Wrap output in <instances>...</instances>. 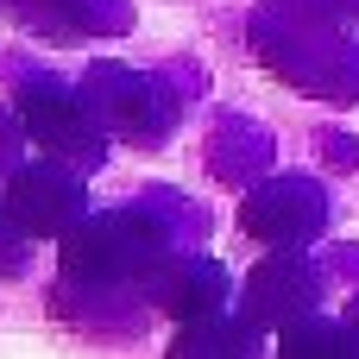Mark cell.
Segmentation results:
<instances>
[{
	"label": "cell",
	"mask_w": 359,
	"mask_h": 359,
	"mask_svg": "<svg viewBox=\"0 0 359 359\" xmlns=\"http://www.w3.org/2000/svg\"><path fill=\"white\" fill-rule=\"evenodd\" d=\"M252 50L297 82L303 95H328V101H359V44L328 32L316 13L297 6H265L252 13Z\"/></svg>",
	"instance_id": "cell-1"
},
{
	"label": "cell",
	"mask_w": 359,
	"mask_h": 359,
	"mask_svg": "<svg viewBox=\"0 0 359 359\" xmlns=\"http://www.w3.org/2000/svg\"><path fill=\"white\" fill-rule=\"evenodd\" d=\"M170 252L164 227L139 208L114 215H82L63 233V284H95V290H139L145 271Z\"/></svg>",
	"instance_id": "cell-2"
},
{
	"label": "cell",
	"mask_w": 359,
	"mask_h": 359,
	"mask_svg": "<svg viewBox=\"0 0 359 359\" xmlns=\"http://www.w3.org/2000/svg\"><path fill=\"white\" fill-rule=\"evenodd\" d=\"M76 95H82L88 114L101 120V133L133 139V145H164L170 126H177V95H170L158 76L126 69V63H95Z\"/></svg>",
	"instance_id": "cell-3"
},
{
	"label": "cell",
	"mask_w": 359,
	"mask_h": 359,
	"mask_svg": "<svg viewBox=\"0 0 359 359\" xmlns=\"http://www.w3.org/2000/svg\"><path fill=\"white\" fill-rule=\"evenodd\" d=\"M19 133L32 139V145H44L50 151V164H63V170H95L101 158H107V133H101V120L88 114V101L76 95V88H63V82H25L19 88Z\"/></svg>",
	"instance_id": "cell-4"
},
{
	"label": "cell",
	"mask_w": 359,
	"mask_h": 359,
	"mask_svg": "<svg viewBox=\"0 0 359 359\" xmlns=\"http://www.w3.org/2000/svg\"><path fill=\"white\" fill-rule=\"evenodd\" d=\"M0 208L19 227V240H63L88 215V189L63 164H19L0 189Z\"/></svg>",
	"instance_id": "cell-5"
},
{
	"label": "cell",
	"mask_w": 359,
	"mask_h": 359,
	"mask_svg": "<svg viewBox=\"0 0 359 359\" xmlns=\"http://www.w3.org/2000/svg\"><path fill=\"white\" fill-rule=\"evenodd\" d=\"M240 227L278 252H297L309 246L322 227H328V196L309 183V177H278V183H259L240 208Z\"/></svg>",
	"instance_id": "cell-6"
},
{
	"label": "cell",
	"mask_w": 359,
	"mask_h": 359,
	"mask_svg": "<svg viewBox=\"0 0 359 359\" xmlns=\"http://www.w3.org/2000/svg\"><path fill=\"white\" fill-rule=\"evenodd\" d=\"M322 303V271L303 259V252H271L252 278H246V328H290V322H309Z\"/></svg>",
	"instance_id": "cell-7"
},
{
	"label": "cell",
	"mask_w": 359,
	"mask_h": 359,
	"mask_svg": "<svg viewBox=\"0 0 359 359\" xmlns=\"http://www.w3.org/2000/svg\"><path fill=\"white\" fill-rule=\"evenodd\" d=\"M139 297H145V309H164L170 322H202V316H221V303L233 297V284H227V265H215V259L164 252L145 271Z\"/></svg>",
	"instance_id": "cell-8"
},
{
	"label": "cell",
	"mask_w": 359,
	"mask_h": 359,
	"mask_svg": "<svg viewBox=\"0 0 359 359\" xmlns=\"http://www.w3.org/2000/svg\"><path fill=\"white\" fill-rule=\"evenodd\" d=\"M25 13L57 32L63 44H82V38H101V32H126L133 25V6L126 0H25Z\"/></svg>",
	"instance_id": "cell-9"
},
{
	"label": "cell",
	"mask_w": 359,
	"mask_h": 359,
	"mask_svg": "<svg viewBox=\"0 0 359 359\" xmlns=\"http://www.w3.org/2000/svg\"><path fill=\"white\" fill-rule=\"evenodd\" d=\"M164 359H259V328L233 316H202V322H183Z\"/></svg>",
	"instance_id": "cell-10"
},
{
	"label": "cell",
	"mask_w": 359,
	"mask_h": 359,
	"mask_svg": "<svg viewBox=\"0 0 359 359\" xmlns=\"http://www.w3.org/2000/svg\"><path fill=\"white\" fill-rule=\"evenodd\" d=\"M278 359H359V334H353V322H322V316H309V322H290V328H284Z\"/></svg>",
	"instance_id": "cell-11"
},
{
	"label": "cell",
	"mask_w": 359,
	"mask_h": 359,
	"mask_svg": "<svg viewBox=\"0 0 359 359\" xmlns=\"http://www.w3.org/2000/svg\"><path fill=\"white\" fill-rule=\"evenodd\" d=\"M25 246H32V240H19V227H13L6 208H0V278H19V271H25Z\"/></svg>",
	"instance_id": "cell-12"
},
{
	"label": "cell",
	"mask_w": 359,
	"mask_h": 359,
	"mask_svg": "<svg viewBox=\"0 0 359 359\" xmlns=\"http://www.w3.org/2000/svg\"><path fill=\"white\" fill-rule=\"evenodd\" d=\"M19 145H25V133H19V120L0 107V177H13V170H19Z\"/></svg>",
	"instance_id": "cell-13"
},
{
	"label": "cell",
	"mask_w": 359,
	"mask_h": 359,
	"mask_svg": "<svg viewBox=\"0 0 359 359\" xmlns=\"http://www.w3.org/2000/svg\"><path fill=\"white\" fill-rule=\"evenodd\" d=\"M353 334H359V303H353Z\"/></svg>",
	"instance_id": "cell-14"
}]
</instances>
